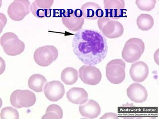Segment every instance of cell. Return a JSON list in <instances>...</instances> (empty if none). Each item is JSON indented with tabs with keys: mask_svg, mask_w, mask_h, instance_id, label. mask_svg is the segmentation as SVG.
<instances>
[{
	"mask_svg": "<svg viewBox=\"0 0 159 119\" xmlns=\"http://www.w3.org/2000/svg\"><path fill=\"white\" fill-rule=\"evenodd\" d=\"M67 99L70 102L77 105H82L88 100V94L85 89L80 87H73L66 93Z\"/></svg>",
	"mask_w": 159,
	"mask_h": 119,
	"instance_id": "17",
	"label": "cell"
},
{
	"mask_svg": "<svg viewBox=\"0 0 159 119\" xmlns=\"http://www.w3.org/2000/svg\"><path fill=\"white\" fill-rule=\"evenodd\" d=\"M129 73L132 81L140 83L144 82L148 77L149 68L142 61L135 62L131 66Z\"/></svg>",
	"mask_w": 159,
	"mask_h": 119,
	"instance_id": "14",
	"label": "cell"
},
{
	"mask_svg": "<svg viewBox=\"0 0 159 119\" xmlns=\"http://www.w3.org/2000/svg\"><path fill=\"white\" fill-rule=\"evenodd\" d=\"M63 116L62 108L56 104L49 106L46 109V113L42 119H61Z\"/></svg>",
	"mask_w": 159,
	"mask_h": 119,
	"instance_id": "22",
	"label": "cell"
},
{
	"mask_svg": "<svg viewBox=\"0 0 159 119\" xmlns=\"http://www.w3.org/2000/svg\"><path fill=\"white\" fill-rule=\"evenodd\" d=\"M79 110L82 116L89 119L97 118L101 112V107L98 103L92 99L80 105Z\"/></svg>",
	"mask_w": 159,
	"mask_h": 119,
	"instance_id": "16",
	"label": "cell"
},
{
	"mask_svg": "<svg viewBox=\"0 0 159 119\" xmlns=\"http://www.w3.org/2000/svg\"><path fill=\"white\" fill-rule=\"evenodd\" d=\"M58 56L56 47L46 45L39 47L35 51L34 58L36 64L41 67H47L54 62Z\"/></svg>",
	"mask_w": 159,
	"mask_h": 119,
	"instance_id": "7",
	"label": "cell"
},
{
	"mask_svg": "<svg viewBox=\"0 0 159 119\" xmlns=\"http://www.w3.org/2000/svg\"><path fill=\"white\" fill-rule=\"evenodd\" d=\"M47 82V79L41 74H34L30 77L28 81L29 88L36 92L43 91L44 86Z\"/></svg>",
	"mask_w": 159,
	"mask_h": 119,
	"instance_id": "19",
	"label": "cell"
},
{
	"mask_svg": "<svg viewBox=\"0 0 159 119\" xmlns=\"http://www.w3.org/2000/svg\"><path fill=\"white\" fill-rule=\"evenodd\" d=\"M104 17L113 20L126 17V10L124 9L125 2L123 0H104Z\"/></svg>",
	"mask_w": 159,
	"mask_h": 119,
	"instance_id": "9",
	"label": "cell"
},
{
	"mask_svg": "<svg viewBox=\"0 0 159 119\" xmlns=\"http://www.w3.org/2000/svg\"><path fill=\"white\" fill-rule=\"evenodd\" d=\"M31 4L28 0H15L7 9L9 17L15 21H20L30 14Z\"/></svg>",
	"mask_w": 159,
	"mask_h": 119,
	"instance_id": "8",
	"label": "cell"
},
{
	"mask_svg": "<svg viewBox=\"0 0 159 119\" xmlns=\"http://www.w3.org/2000/svg\"><path fill=\"white\" fill-rule=\"evenodd\" d=\"M74 14L75 16H76L77 18H82V17H84L83 11H82L81 9H76L75 11H74Z\"/></svg>",
	"mask_w": 159,
	"mask_h": 119,
	"instance_id": "27",
	"label": "cell"
},
{
	"mask_svg": "<svg viewBox=\"0 0 159 119\" xmlns=\"http://www.w3.org/2000/svg\"><path fill=\"white\" fill-rule=\"evenodd\" d=\"M145 50V44L141 39L132 38L124 45L121 56L124 61L133 63L140 58Z\"/></svg>",
	"mask_w": 159,
	"mask_h": 119,
	"instance_id": "2",
	"label": "cell"
},
{
	"mask_svg": "<svg viewBox=\"0 0 159 119\" xmlns=\"http://www.w3.org/2000/svg\"><path fill=\"white\" fill-rule=\"evenodd\" d=\"M73 52L78 58L87 66L98 64L106 58L108 52L107 39L94 30L77 31L72 42Z\"/></svg>",
	"mask_w": 159,
	"mask_h": 119,
	"instance_id": "1",
	"label": "cell"
},
{
	"mask_svg": "<svg viewBox=\"0 0 159 119\" xmlns=\"http://www.w3.org/2000/svg\"><path fill=\"white\" fill-rule=\"evenodd\" d=\"M156 0H136V4L140 10L143 11H151L155 6Z\"/></svg>",
	"mask_w": 159,
	"mask_h": 119,
	"instance_id": "24",
	"label": "cell"
},
{
	"mask_svg": "<svg viewBox=\"0 0 159 119\" xmlns=\"http://www.w3.org/2000/svg\"><path fill=\"white\" fill-rule=\"evenodd\" d=\"M53 16L55 17H62V18H65L68 17L69 15L74 11L73 10L71 9H68V10H53Z\"/></svg>",
	"mask_w": 159,
	"mask_h": 119,
	"instance_id": "25",
	"label": "cell"
},
{
	"mask_svg": "<svg viewBox=\"0 0 159 119\" xmlns=\"http://www.w3.org/2000/svg\"><path fill=\"white\" fill-rule=\"evenodd\" d=\"M125 63L121 59L110 61L106 66V77L111 83L119 84L125 78Z\"/></svg>",
	"mask_w": 159,
	"mask_h": 119,
	"instance_id": "5",
	"label": "cell"
},
{
	"mask_svg": "<svg viewBox=\"0 0 159 119\" xmlns=\"http://www.w3.org/2000/svg\"><path fill=\"white\" fill-rule=\"evenodd\" d=\"M98 25L103 35L108 38H117L124 32V28L120 22L104 16L98 20Z\"/></svg>",
	"mask_w": 159,
	"mask_h": 119,
	"instance_id": "4",
	"label": "cell"
},
{
	"mask_svg": "<svg viewBox=\"0 0 159 119\" xmlns=\"http://www.w3.org/2000/svg\"><path fill=\"white\" fill-rule=\"evenodd\" d=\"M79 73L81 81L88 85L96 86L102 79L101 71L94 66L84 65L79 68Z\"/></svg>",
	"mask_w": 159,
	"mask_h": 119,
	"instance_id": "10",
	"label": "cell"
},
{
	"mask_svg": "<svg viewBox=\"0 0 159 119\" xmlns=\"http://www.w3.org/2000/svg\"><path fill=\"white\" fill-rule=\"evenodd\" d=\"M1 44L5 53L9 56H16L25 50V43L12 32H7L2 35L1 37Z\"/></svg>",
	"mask_w": 159,
	"mask_h": 119,
	"instance_id": "3",
	"label": "cell"
},
{
	"mask_svg": "<svg viewBox=\"0 0 159 119\" xmlns=\"http://www.w3.org/2000/svg\"><path fill=\"white\" fill-rule=\"evenodd\" d=\"M127 95L132 101L141 103L147 99L148 93L145 87L142 85L134 83L131 84L127 89Z\"/></svg>",
	"mask_w": 159,
	"mask_h": 119,
	"instance_id": "13",
	"label": "cell"
},
{
	"mask_svg": "<svg viewBox=\"0 0 159 119\" xmlns=\"http://www.w3.org/2000/svg\"><path fill=\"white\" fill-rule=\"evenodd\" d=\"M84 19L96 20L104 16V12L98 4L94 2H87L81 7Z\"/></svg>",
	"mask_w": 159,
	"mask_h": 119,
	"instance_id": "15",
	"label": "cell"
},
{
	"mask_svg": "<svg viewBox=\"0 0 159 119\" xmlns=\"http://www.w3.org/2000/svg\"><path fill=\"white\" fill-rule=\"evenodd\" d=\"M118 117L117 114L113 113H107L104 114L103 116L101 117V119H118Z\"/></svg>",
	"mask_w": 159,
	"mask_h": 119,
	"instance_id": "26",
	"label": "cell"
},
{
	"mask_svg": "<svg viewBox=\"0 0 159 119\" xmlns=\"http://www.w3.org/2000/svg\"><path fill=\"white\" fill-rule=\"evenodd\" d=\"M154 20L153 17L148 14H141L137 19V25L140 29L147 31L153 27Z\"/></svg>",
	"mask_w": 159,
	"mask_h": 119,
	"instance_id": "21",
	"label": "cell"
},
{
	"mask_svg": "<svg viewBox=\"0 0 159 119\" xmlns=\"http://www.w3.org/2000/svg\"><path fill=\"white\" fill-rule=\"evenodd\" d=\"M74 11L68 17L62 18V23L70 31H79L82 29L84 22V19L77 18L74 14Z\"/></svg>",
	"mask_w": 159,
	"mask_h": 119,
	"instance_id": "18",
	"label": "cell"
},
{
	"mask_svg": "<svg viewBox=\"0 0 159 119\" xmlns=\"http://www.w3.org/2000/svg\"><path fill=\"white\" fill-rule=\"evenodd\" d=\"M53 0H35L30 6V11L38 19L50 17L52 16V9Z\"/></svg>",
	"mask_w": 159,
	"mask_h": 119,
	"instance_id": "11",
	"label": "cell"
},
{
	"mask_svg": "<svg viewBox=\"0 0 159 119\" xmlns=\"http://www.w3.org/2000/svg\"><path fill=\"white\" fill-rule=\"evenodd\" d=\"M1 119H19V112L17 110L11 107H7L3 108L1 112Z\"/></svg>",
	"mask_w": 159,
	"mask_h": 119,
	"instance_id": "23",
	"label": "cell"
},
{
	"mask_svg": "<svg viewBox=\"0 0 159 119\" xmlns=\"http://www.w3.org/2000/svg\"><path fill=\"white\" fill-rule=\"evenodd\" d=\"M78 72L71 67H68L62 71L61 79L66 85H73L78 79Z\"/></svg>",
	"mask_w": 159,
	"mask_h": 119,
	"instance_id": "20",
	"label": "cell"
},
{
	"mask_svg": "<svg viewBox=\"0 0 159 119\" xmlns=\"http://www.w3.org/2000/svg\"><path fill=\"white\" fill-rule=\"evenodd\" d=\"M36 96L34 93L29 90L14 91L10 97V102L12 106L17 109L29 108L36 102Z\"/></svg>",
	"mask_w": 159,
	"mask_h": 119,
	"instance_id": "6",
	"label": "cell"
},
{
	"mask_svg": "<svg viewBox=\"0 0 159 119\" xmlns=\"http://www.w3.org/2000/svg\"><path fill=\"white\" fill-rule=\"evenodd\" d=\"M45 95L49 100L56 102L62 99L64 95V86L59 81H54L46 83L44 87Z\"/></svg>",
	"mask_w": 159,
	"mask_h": 119,
	"instance_id": "12",
	"label": "cell"
}]
</instances>
